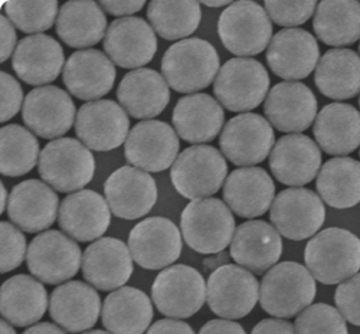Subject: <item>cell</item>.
Returning a JSON list of instances; mask_svg holds the SVG:
<instances>
[{"mask_svg": "<svg viewBox=\"0 0 360 334\" xmlns=\"http://www.w3.org/2000/svg\"><path fill=\"white\" fill-rule=\"evenodd\" d=\"M219 55L212 44L188 38L173 44L163 55L162 75L176 93H198L215 82L221 70Z\"/></svg>", "mask_w": 360, "mask_h": 334, "instance_id": "6da1fadb", "label": "cell"}, {"mask_svg": "<svg viewBox=\"0 0 360 334\" xmlns=\"http://www.w3.org/2000/svg\"><path fill=\"white\" fill-rule=\"evenodd\" d=\"M317 285L309 268L285 261L266 271L259 287V302L276 319H291L311 306Z\"/></svg>", "mask_w": 360, "mask_h": 334, "instance_id": "7a4b0ae2", "label": "cell"}, {"mask_svg": "<svg viewBox=\"0 0 360 334\" xmlns=\"http://www.w3.org/2000/svg\"><path fill=\"white\" fill-rule=\"evenodd\" d=\"M304 261L321 284H342L360 269V239L347 229L327 228L310 239Z\"/></svg>", "mask_w": 360, "mask_h": 334, "instance_id": "3957f363", "label": "cell"}, {"mask_svg": "<svg viewBox=\"0 0 360 334\" xmlns=\"http://www.w3.org/2000/svg\"><path fill=\"white\" fill-rule=\"evenodd\" d=\"M235 219L226 203L217 198L191 200L180 217V231L191 250L218 255L232 242Z\"/></svg>", "mask_w": 360, "mask_h": 334, "instance_id": "277c9868", "label": "cell"}, {"mask_svg": "<svg viewBox=\"0 0 360 334\" xmlns=\"http://www.w3.org/2000/svg\"><path fill=\"white\" fill-rule=\"evenodd\" d=\"M38 170L42 180L53 191L78 192L94 179L96 160L84 143L63 137L52 140L41 150Z\"/></svg>", "mask_w": 360, "mask_h": 334, "instance_id": "5b68a950", "label": "cell"}, {"mask_svg": "<svg viewBox=\"0 0 360 334\" xmlns=\"http://www.w3.org/2000/svg\"><path fill=\"white\" fill-rule=\"evenodd\" d=\"M228 165L214 146L198 144L185 148L170 170L174 189L186 199L198 200L218 193L225 185Z\"/></svg>", "mask_w": 360, "mask_h": 334, "instance_id": "8992f818", "label": "cell"}, {"mask_svg": "<svg viewBox=\"0 0 360 334\" xmlns=\"http://www.w3.org/2000/svg\"><path fill=\"white\" fill-rule=\"evenodd\" d=\"M218 34L224 46L233 55L254 56L273 39V23L265 8L257 2H232L218 20Z\"/></svg>", "mask_w": 360, "mask_h": 334, "instance_id": "52a82bcc", "label": "cell"}, {"mask_svg": "<svg viewBox=\"0 0 360 334\" xmlns=\"http://www.w3.org/2000/svg\"><path fill=\"white\" fill-rule=\"evenodd\" d=\"M269 75L257 59L232 58L222 65L214 82L218 103L233 113L259 107L269 93Z\"/></svg>", "mask_w": 360, "mask_h": 334, "instance_id": "ba28073f", "label": "cell"}, {"mask_svg": "<svg viewBox=\"0 0 360 334\" xmlns=\"http://www.w3.org/2000/svg\"><path fill=\"white\" fill-rule=\"evenodd\" d=\"M259 300V284L251 271L225 264L214 269L206 284L209 309L226 320L248 316Z\"/></svg>", "mask_w": 360, "mask_h": 334, "instance_id": "9c48e42d", "label": "cell"}, {"mask_svg": "<svg viewBox=\"0 0 360 334\" xmlns=\"http://www.w3.org/2000/svg\"><path fill=\"white\" fill-rule=\"evenodd\" d=\"M82 252L77 242L59 231H45L27 247L26 264L32 277L56 285L77 276L82 266Z\"/></svg>", "mask_w": 360, "mask_h": 334, "instance_id": "30bf717a", "label": "cell"}, {"mask_svg": "<svg viewBox=\"0 0 360 334\" xmlns=\"http://www.w3.org/2000/svg\"><path fill=\"white\" fill-rule=\"evenodd\" d=\"M152 300L163 316L189 319L205 304L206 284L198 269L184 264L172 265L156 277Z\"/></svg>", "mask_w": 360, "mask_h": 334, "instance_id": "8fae6325", "label": "cell"}, {"mask_svg": "<svg viewBox=\"0 0 360 334\" xmlns=\"http://www.w3.org/2000/svg\"><path fill=\"white\" fill-rule=\"evenodd\" d=\"M274 141L276 136L269 121L259 114L245 113L235 115L225 124L219 147L231 163L252 167L271 155Z\"/></svg>", "mask_w": 360, "mask_h": 334, "instance_id": "7c38bea8", "label": "cell"}, {"mask_svg": "<svg viewBox=\"0 0 360 334\" xmlns=\"http://www.w3.org/2000/svg\"><path fill=\"white\" fill-rule=\"evenodd\" d=\"M269 219L287 239L304 240L321 229L326 207L319 195L304 188H290L276 196Z\"/></svg>", "mask_w": 360, "mask_h": 334, "instance_id": "4fadbf2b", "label": "cell"}, {"mask_svg": "<svg viewBox=\"0 0 360 334\" xmlns=\"http://www.w3.org/2000/svg\"><path fill=\"white\" fill-rule=\"evenodd\" d=\"M179 137L172 126L159 120L136 124L124 144V156L130 165L147 173H159L176 162Z\"/></svg>", "mask_w": 360, "mask_h": 334, "instance_id": "5bb4252c", "label": "cell"}, {"mask_svg": "<svg viewBox=\"0 0 360 334\" xmlns=\"http://www.w3.org/2000/svg\"><path fill=\"white\" fill-rule=\"evenodd\" d=\"M130 130L127 111L112 100L84 104L75 120V134L89 150L111 151L126 143Z\"/></svg>", "mask_w": 360, "mask_h": 334, "instance_id": "9a60e30c", "label": "cell"}, {"mask_svg": "<svg viewBox=\"0 0 360 334\" xmlns=\"http://www.w3.org/2000/svg\"><path fill=\"white\" fill-rule=\"evenodd\" d=\"M22 117L26 127L42 139H58L67 134L77 120L71 96L55 85L38 86L23 101Z\"/></svg>", "mask_w": 360, "mask_h": 334, "instance_id": "2e32d148", "label": "cell"}, {"mask_svg": "<svg viewBox=\"0 0 360 334\" xmlns=\"http://www.w3.org/2000/svg\"><path fill=\"white\" fill-rule=\"evenodd\" d=\"M167 218L153 217L139 222L130 232L129 250L144 269H166L182 254V235Z\"/></svg>", "mask_w": 360, "mask_h": 334, "instance_id": "e0dca14e", "label": "cell"}, {"mask_svg": "<svg viewBox=\"0 0 360 334\" xmlns=\"http://www.w3.org/2000/svg\"><path fill=\"white\" fill-rule=\"evenodd\" d=\"M104 193L114 217L126 221L146 217L158 202L156 180L134 166L112 172L105 180Z\"/></svg>", "mask_w": 360, "mask_h": 334, "instance_id": "ac0fdd59", "label": "cell"}, {"mask_svg": "<svg viewBox=\"0 0 360 334\" xmlns=\"http://www.w3.org/2000/svg\"><path fill=\"white\" fill-rule=\"evenodd\" d=\"M104 51L120 68L140 70L152 63L158 52L155 29L143 18H120L107 29Z\"/></svg>", "mask_w": 360, "mask_h": 334, "instance_id": "d6986e66", "label": "cell"}, {"mask_svg": "<svg viewBox=\"0 0 360 334\" xmlns=\"http://www.w3.org/2000/svg\"><path fill=\"white\" fill-rule=\"evenodd\" d=\"M319 60V44L306 29L290 27L280 30L266 49L269 70L291 82L307 78L317 68Z\"/></svg>", "mask_w": 360, "mask_h": 334, "instance_id": "ffe728a7", "label": "cell"}, {"mask_svg": "<svg viewBox=\"0 0 360 334\" xmlns=\"http://www.w3.org/2000/svg\"><path fill=\"white\" fill-rule=\"evenodd\" d=\"M264 113L278 131L302 134L317 117V98L303 82H280L269 89Z\"/></svg>", "mask_w": 360, "mask_h": 334, "instance_id": "44dd1931", "label": "cell"}, {"mask_svg": "<svg viewBox=\"0 0 360 334\" xmlns=\"http://www.w3.org/2000/svg\"><path fill=\"white\" fill-rule=\"evenodd\" d=\"M129 247L117 238H100L82 255V276L89 285L101 291H115L126 285L133 274Z\"/></svg>", "mask_w": 360, "mask_h": 334, "instance_id": "7402d4cb", "label": "cell"}, {"mask_svg": "<svg viewBox=\"0 0 360 334\" xmlns=\"http://www.w3.org/2000/svg\"><path fill=\"white\" fill-rule=\"evenodd\" d=\"M117 71L114 63L103 51L81 49L65 63L63 81L74 97L84 101H97L114 86Z\"/></svg>", "mask_w": 360, "mask_h": 334, "instance_id": "603a6c76", "label": "cell"}, {"mask_svg": "<svg viewBox=\"0 0 360 334\" xmlns=\"http://www.w3.org/2000/svg\"><path fill=\"white\" fill-rule=\"evenodd\" d=\"M59 214V198L45 181L27 179L18 184L9 196L8 217L27 233L46 231Z\"/></svg>", "mask_w": 360, "mask_h": 334, "instance_id": "cb8c5ba5", "label": "cell"}, {"mask_svg": "<svg viewBox=\"0 0 360 334\" xmlns=\"http://www.w3.org/2000/svg\"><path fill=\"white\" fill-rule=\"evenodd\" d=\"M320 147L304 134H287L276 143L269 155V169L283 185L300 188L319 176Z\"/></svg>", "mask_w": 360, "mask_h": 334, "instance_id": "d4e9b609", "label": "cell"}, {"mask_svg": "<svg viewBox=\"0 0 360 334\" xmlns=\"http://www.w3.org/2000/svg\"><path fill=\"white\" fill-rule=\"evenodd\" d=\"M111 222V209L100 193L82 189L68 195L59 206L58 224L78 242L101 238Z\"/></svg>", "mask_w": 360, "mask_h": 334, "instance_id": "484cf974", "label": "cell"}, {"mask_svg": "<svg viewBox=\"0 0 360 334\" xmlns=\"http://www.w3.org/2000/svg\"><path fill=\"white\" fill-rule=\"evenodd\" d=\"M283 254L281 233L264 221H248L235 229L231 257L254 274H264L277 265Z\"/></svg>", "mask_w": 360, "mask_h": 334, "instance_id": "4316f807", "label": "cell"}, {"mask_svg": "<svg viewBox=\"0 0 360 334\" xmlns=\"http://www.w3.org/2000/svg\"><path fill=\"white\" fill-rule=\"evenodd\" d=\"M101 313V298L93 285L67 281L56 287L49 298V316L67 333L93 328Z\"/></svg>", "mask_w": 360, "mask_h": 334, "instance_id": "83f0119b", "label": "cell"}, {"mask_svg": "<svg viewBox=\"0 0 360 334\" xmlns=\"http://www.w3.org/2000/svg\"><path fill=\"white\" fill-rule=\"evenodd\" d=\"M276 185L264 169L241 167L229 173L224 185V200L228 207L241 218L262 217L271 209Z\"/></svg>", "mask_w": 360, "mask_h": 334, "instance_id": "f1b7e54d", "label": "cell"}, {"mask_svg": "<svg viewBox=\"0 0 360 334\" xmlns=\"http://www.w3.org/2000/svg\"><path fill=\"white\" fill-rule=\"evenodd\" d=\"M64 49L49 35H29L23 38L12 56V68L18 78L29 85L55 81L64 71Z\"/></svg>", "mask_w": 360, "mask_h": 334, "instance_id": "f546056e", "label": "cell"}, {"mask_svg": "<svg viewBox=\"0 0 360 334\" xmlns=\"http://www.w3.org/2000/svg\"><path fill=\"white\" fill-rule=\"evenodd\" d=\"M117 98L129 115L146 121L166 110L170 101V89L158 71L140 68L123 77L117 88Z\"/></svg>", "mask_w": 360, "mask_h": 334, "instance_id": "4dcf8cb0", "label": "cell"}, {"mask_svg": "<svg viewBox=\"0 0 360 334\" xmlns=\"http://www.w3.org/2000/svg\"><path fill=\"white\" fill-rule=\"evenodd\" d=\"M172 120L179 137L195 146L214 141L225 127L224 108L207 94H191L180 98Z\"/></svg>", "mask_w": 360, "mask_h": 334, "instance_id": "1f68e13d", "label": "cell"}, {"mask_svg": "<svg viewBox=\"0 0 360 334\" xmlns=\"http://www.w3.org/2000/svg\"><path fill=\"white\" fill-rule=\"evenodd\" d=\"M313 133L324 153L347 156L360 146V113L350 104H327L316 117Z\"/></svg>", "mask_w": 360, "mask_h": 334, "instance_id": "d6a6232c", "label": "cell"}, {"mask_svg": "<svg viewBox=\"0 0 360 334\" xmlns=\"http://www.w3.org/2000/svg\"><path fill=\"white\" fill-rule=\"evenodd\" d=\"M48 309V293L35 277L19 274L6 280L0 291V313L4 320L27 327L38 323Z\"/></svg>", "mask_w": 360, "mask_h": 334, "instance_id": "836d02e7", "label": "cell"}, {"mask_svg": "<svg viewBox=\"0 0 360 334\" xmlns=\"http://www.w3.org/2000/svg\"><path fill=\"white\" fill-rule=\"evenodd\" d=\"M155 316L152 300L139 288L122 287L107 295L101 320L111 334H143Z\"/></svg>", "mask_w": 360, "mask_h": 334, "instance_id": "e575fe53", "label": "cell"}, {"mask_svg": "<svg viewBox=\"0 0 360 334\" xmlns=\"http://www.w3.org/2000/svg\"><path fill=\"white\" fill-rule=\"evenodd\" d=\"M314 82L332 100H349L360 93V56L347 48L327 51L319 60Z\"/></svg>", "mask_w": 360, "mask_h": 334, "instance_id": "d590c367", "label": "cell"}, {"mask_svg": "<svg viewBox=\"0 0 360 334\" xmlns=\"http://www.w3.org/2000/svg\"><path fill=\"white\" fill-rule=\"evenodd\" d=\"M107 18L97 2H67L59 9L56 34L71 48H88L105 38Z\"/></svg>", "mask_w": 360, "mask_h": 334, "instance_id": "8d00e7d4", "label": "cell"}, {"mask_svg": "<svg viewBox=\"0 0 360 334\" xmlns=\"http://www.w3.org/2000/svg\"><path fill=\"white\" fill-rule=\"evenodd\" d=\"M313 27L330 46H347L360 38V4L353 0H324L317 5Z\"/></svg>", "mask_w": 360, "mask_h": 334, "instance_id": "74e56055", "label": "cell"}, {"mask_svg": "<svg viewBox=\"0 0 360 334\" xmlns=\"http://www.w3.org/2000/svg\"><path fill=\"white\" fill-rule=\"evenodd\" d=\"M316 188L319 196L335 209H349L360 202V162L335 158L320 169Z\"/></svg>", "mask_w": 360, "mask_h": 334, "instance_id": "f35d334b", "label": "cell"}, {"mask_svg": "<svg viewBox=\"0 0 360 334\" xmlns=\"http://www.w3.org/2000/svg\"><path fill=\"white\" fill-rule=\"evenodd\" d=\"M146 13L156 34L167 41H184L195 34L202 19L200 4L189 0H153Z\"/></svg>", "mask_w": 360, "mask_h": 334, "instance_id": "ab89813d", "label": "cell"}, {"mask_svg": "<svg viewBox=\"0 0 360 334\" xmlns=\"http://www.w3.org/2000/svg\"><path fill=\"white\" fill-rule=\"evenodd\" d=\"M0 170L4 176L19 177L31 172L39 163V141L32 131L9 124L0 130Z\"/></svg>", "mask_w": 360, "mask_h": 334, "instance_id": "60d3db41", "label": "cell"}, {"mask_svg": "<svg viewBox=\"0 0 360 334\" xmlns=\"http://www.w3.org/2000/svg\"><path fill=\"white\" fill-rule=\"evenodd\" d=\"M5 16L12 25L25 34L39 35L51 29L59 15V5L55 0L46 2H5L2 4Z\"/></svg>", "mask_w": 360, "mask_h": 334, "instance_id": "b9f144b4", "label": "cell"}, {"mask_svg": "<svg viewBox=\"0 0 360 334\" xmlns=\"http://www.w3.org/2000/svg\"><path fill=\"white\" fill-rule=\"evenodd\" d=\"M295 334H349L346 320L335 307L317 302L295 319Z\"/></svg>", "mask_w": 360, "mask_h": 334, "instance_id": "7bdbcfd3", "label": "cell"}, {"mask_svg": "<svg viewBox=\"0 0 360 334\" xmlns=\"http://www.w3.org/2000/svg\"><path fill=\"white\" fill-rule=\"evenodd\" d=\"M317 5L314 0L310 2H265L264 8L276 25L285 26L287 29L306 23L313 13H316Z\"/></svg>", "mask_w": 360, "mask_h": 334, "instance_id": "ee69618b", "label": "cell"}, {"mask_svg": "<svg viewBox=\"0 0 360 334\" xmlns=\"http://www.w3.org/2000/svg\"><path fill=\"white\" fill-rule=\"evenodd\" d=\"M0 236H2V274L11 272L22 265L23 259L27 255L26 238L22 233V229L15 226L11 222H2L0 226Z\"/></svg>", "mask_w": 360, "mask_h": 334, "instance_id": "f6af8a7d", "label": "cell"}, {"mask_svg": "<svg viewBox=\"0 0 360 334\" xmlns=\"http://www.w3.org/2000/svg\"><path fill=\"white\" fill-rule=\"evenodd\" d=\"M335 301L345 320L360 327V272L339 284L335 293Z\"/></svg>", "mask_w": 360, "mask_h": 334, "instance_id": "bcb514c9", "label": "cell"}, {"mask_svg": "<svg viewBox=\"0 0 360 334\" xmlns=\"http://www.w3.org/2000/svg\"><path fill=\"white\" fill-rule=\"evenodd\" d=\"M0 85H2V94H0V98H2V123H6V121L12 120L22 107L23 101V89L19 81L12 77L8 72H2V81H0Z\"/></svg>", "mask_w": 360, "mask_h": 334, "instance_id": "7dc6e473", "label": "cell"}, {"mask_svg": "<svg viewBox=\"0 0 360 334\" xmlns=\"http://www.w3.org/2000/svg\"><path fill=\"white\" fill-rule=\"evenodd\" d=\"M0 45H2V51H0V63H6V60L13 56L12 53H15L16 46H18V35L15 26L12 25V22L4 15L0 18Z\"/></svg>", "mask_w": 360, "mask_h": 334, "instance_id": "c3c4849f", "label": "cell"}, {"mask_svg": "<svg viewBox=\"0 0 360 334\" xmlns=\"http://www.w3.org/2000/svg\"><path fill=\"white\" fill-rule=\"evenodd\" d=\"M146 2L143 0H101L100 6L104 9V12L112 15V16H123L129 18L130 15H134L136 12L141 11L144 8Z\"/></svg>", "mask_w": 360, "mask_h": 334, "instance_id": "681fc988", "label": "cell"}, {"mask_svg": "<svg viewBox=\"0 0 360 334\" xmlns=\"http://www.w3.org/2000/svg\"><path fill=\"white\" fill-rule=\"evenodd\" d=\"M199 334H247L244 327L233 320L215 319L207 321L199 330Z\"/></svg>", "mask_w": 360, "mask_h": 334, "instance_id": "f907efd6", "label": "cell"}, {"mask_svg": "<svg viewBox=\"0 0 360 334\" xmlns=\"http://www.w3.org/2000/svg\"><path fill=\"white\" fill-rule=\"evenodd\" d=\"M146 334H195L193 328L180 320L163 319L156 321Z\"/></svg>", "mask_w": 360, "mask_h": 334, "instance_id": "816d5d0a", "label": "cell"}, {"mask_svg": "<svg viewBox=\"0 0 360 334\" xmlns=\"http://www.w3.org/2000/svg\"><path fill=\"white\" fill-rule=\"evenodd\" d=\"M251 334H295V328L283 319H264L252 328Z\"/></svg>", "mask_w": 360, "mask_h": 334, "instance_id": "f5cc1de1", "label": "cell"}, {"mask_svg": "<svg viewBox=\"0 0 360 334\" xmlns=\"http://www.w3.org/2000/svg\"><path fill=\"white\" fill-rule=\"evenodd\" d=\"M23 334H67L58 324L52 323H38L23 331Z\"/></svg>", "mask_w": 360, "mask_h": 334, "instance_id": "db71d44e", "label": "cell"}, {"mask_svg": "<svg viewBox=\"0 0 360 334\" xmlns=\"http://www.w3.org/2000/svg\"><path fill=\"white\" fill-rule=\"evenodd\" d=\"M0 189H2V203H0V214H4V212L8 209L9 205V196L8 191L5 188V184H0Z\"/></svg>", "mask_w": 360, "mask_h": 334, "instance_id": "11a10c76", "label": "cell"}, {"mask_svg": "<svg viewBox=\"0 0 360 334\" xmlns=\"http://www.w3.org/2000/svg\"><path fill=\"white\" fill-rule=\"evenodd\" d=\"M0 330H2V334H16L15 328L12 327V324L8 323L6 320L0 321Z\"/></svg>", "mask_w": 360, "mask_h": 334, "instance_id": "9f6ffc18", "label": "cell"}, {"mask_svg": "<svg viewBox=\"0 0 360 334\" xmlns=\"http://www.w3.org/2000/svg\"><path fill=\"white\" fill-rule=\"evenodd\" d=\"M232 2H203L207 8H228Z\"/></svg>", "mask_w": 360, "mask_h": 334, "instance_id": "6f0895ef", "label": "cell"}, {"mask_svg": "<svg viewBox=\"0 0 360 334\" xmlns=\"http://www.w3.org/2000/svg\"><path fill=\"white\" fill-rule=\"evenodd\" d=\"M82 334H111V333L104 331V330H89V331H85Z\"/></svg>", "mask_w": 360, "mask_h": 334, "instance_id": "680465c9", "label": "cell"}, {"mask_svg": "<svg viewBox=\"0 0 360 334\" xmlns=\"http://www.w3.org/2000/svg\"><path fill=\"white\" fill-rule=\"evenodd\" d=\"M359 105H360V97H359Z\"/></svg>", "mask_w": 360, "mask_h": 334, "instance_id": "91938a15", "label": "cell"}, {"mask_svg": "<svg viewBox=\"0 0 360 334\" xmlns=\"http://www.w3.org/2000/svg\"><path fill=\"white\" fill-rule=\"evenodd\" d=\"M359 51H360V46H359Z\"/></svg>", "mask_w": 360, "mask_h": 334, "instance_id": "94428289", "label": "cell"}]
</instances>
